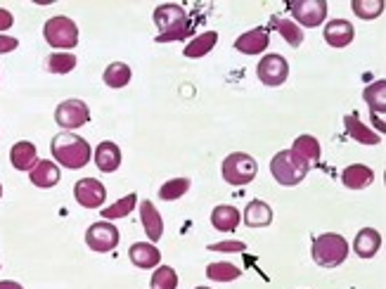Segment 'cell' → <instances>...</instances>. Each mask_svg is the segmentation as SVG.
<instances>
[{"instance_id": "cell-31", "label": "cell", "mask_w": 386, "mask_h": 289, "mask_svg": "<svg viewBox=\"0 0 386 289\" xmlns=\"http://www.w3.org/2000/svg\"><path fill=\"white\" fill-rule=\"evenodd\" d=\"M76 67V55L71 53H53L48 57V71L50 74H69Z\"/></svg>"}, {"instance_id": "cell-37", "label": "cell", "mask_w": 386, "mask_h": 289, "mask_svg": "<svg viewBox=\"0 0 386 289\" xmlns=\"http://www.w3.org/2000/svg\"><path fill=\"white\" fill-rule=\"evenodd\" d=\"M17 46H19V41H17V38H12V36L0 33V55L12 53V50H17Z\"/></svg>"}, {"instance_id": "cell-15", "label": "cell", "mask_w": 386, "mask_h": 289, "mask_svg": "<svg viewBox=\"0 0 386 289\" xmlns=\"http://www.w3.org/2000/svg\"><path fill=\"white\" fill-rule=\"evenodd\" d=\"M28 178H31V183L36 187L48 190V187H55L57 183H60V178H62L60 166H57L55 162H48V159H41V162L28 171Z\"/></svg>"}, {"instance_id": "cell-4", "label": "cell", "mask_w": 386, "mask_h": 289, "mask_svg": "<svg viewBox=\"0 0 386 289\" xmlns=\"http://www.w3.org/2000/svg\"><path fill=\"white\" fill-rule=\"evenodd\" d=\"M259 173L256 159L244 152H232L223 162V180L228 185H249Z\"/></svg>"}, {"instance_id": "cell-5", "label": "cell", "mask_w": 386, "mask_h": 289, "mask_svg": "<svg viewBox=\"0 0 386 289\" xmlns=\"http://www.w3.org/2000/svg\"><path fill=\"white\" fill-rule=\"evenodd\" d=\"M43 36L53 48L69 50L78 46V26L74 19L69 17H50L43 26Z\"/></svg>"}, {"instance_id": "cell-19", "label": "cell", "mask_w": 386, "mask_h": 289, "mask_svg": "<svg viewBox=\"0 0 386 289\" xmlns=\"http://www.w3.org/2000/svg\"><path fill=\"white\" fill-rule=\"evenodd\" d=\"M372 180H375V171L362 164L348 166V169H344V173H341V183H344L348 190H362V187L372 185Z\"/></svg>"}, {"instance_id": "cell-16", "label": "cell", "mask_w": 386, "mask_h": 289, "mask_svg": "<svg viewBox=\"0 0 386 289\" xmlns=\"http://www.w3.org/2000/svg\"><path fill=\"white\" fill-rule=\"evenodd\" d=\"M140 219H142V228H145V233H147L150 242L155 244V242L162 240V235H164V221H162V214L157 211L152 201L145 199L142 204H140Z\"/></svg>"}, {"instance_id": "cell-1", "label": "cell", "mask_w": 386, "mask_h": 289, "mask_svg": "<svg viewBox=\"0 0 386 289\" xmlns=\"http://www.w3.org/2000/svg\"><path fill=\"white\" fill-rule=\"evenodd\" d=\"M50 152H53L55 162H60L64 169H83L90 162L93 149L88 140H83L76 133H60L50 142Z\"/></svg>"}, {"instance_id": "cell-21", "label": "cell", "mask_w": 386, "mask_h": 289, "mask_svg": "<svg viewBox=\"0 0 386 289\" xmlns=\"http://www.w3.org/2000/svg\"><path fill=\"white\" fill-rule=\"evenodd\" d=\"M244 223L246 228H266L273 223V209L261 199L249 201V206L244 209Z\"/></svg>"}, {"instance_id": "cell-30", "label": "cell", "mask_w": 386, "mask_h": 289, "mask_svg": "<svg viewBox=\"0 0 386 289\" xmlns=\"http://www.w3.org/2000/svg\"><path fill=\"white\" fill-rule=\"evenodd\" d=\"M242 275V270L232 263H211L207 266V278L214 280V283H230V280H237Z\"/></svg>"}, {"instance_id": "cell-2", "label": "cell", "mask_w": 386, "mask_h": 289, "mask_svg": "<svg viewBox=\"0 0 386 289\" xmlns=\"http://www.w3.org/2000/svg\"><path fill=\"white\" fill-rule=\"evenodd\" d=\"M308 171H311V164L303 162L301 157H296L291 149L278 152L271 162V173L280 185H298L308 176Z\"/></svg>"}, {"instance_id": "cell-10", "label": "cell", "mask_w": 386, "mask_h": 289, "mask_svg": "<svg viewBox=\"0 0 386 289\" xmlns=\"http://www.w3.org/2000/svg\"><path fill=\"white\" fill-rule=\"evenodd\" d=\"M74 197L83 209H100L107 199V190L100 180L83 178L74 185Z\"/></svg>"}, {"instance_id": "cell-7", "label": "cell", "mask_w": 386, "mask_h": 289, "mask_svg": "<svg viewBox=\"0 0 386 289\" xmlns=\"http://www.w3.org/2000/svg\"><path fill=\"white\" fill-rule=\"evenodd\" d=\"M55 121L57 126L67 128V131H74V128H81L90 121V110L83 100H64V103L55 110Z\"/></svg>"}, {"instance_id": "cell-12", "label": "cell", "mask_w": 386, "mask_h": 289, "mask_svg": "<svg viewBox=\"0 0 386 289\" xmlns=\"http://www.w3.org/2000/svg\"><path fill=\"white\" fill-rule=\"evenodd\" d=\"M353 24L346 19H332L325 24V43L332 48H346L353 41Z\"/></svg>"}, {"instance_id": "cell-20", "label": "cell", "mask_w": 386, "mask_h": 289, "mask_svg": "<svg viewBox=\"0 0 386 289\" xmlns=\"http://www.w3.org/2000/svg\"><path fill=\"white\" fill-rule=\"evenodd\" d=\"M382 247V235L377 233L375 228H362L358 235H355L353 249L360 258H372Z\"/></svg>"}, {"instance_id": "cell-28", "label": "cell", "mask_w": 386, "mask_h": 289, "mask_svg": "<svg viewBox=\"0 0 386 289\" xmlns=\"http://www.w3.org/2000/svg\"><path fill=\"white\" fill-rule=\"evenodd\" d=\"M135 204H137V197H135V192H130V194H126L123 199L116 201V204L102 209V219H107V221L126 219V216L135 209Z\"/></svg>"}, {"instance_id": "cell-11", "label": "cell", "mask_w": 386, "mask_h": 289, "mask_svg": "<svg viewBox=\"0 0 386 289\" xmlns=\"http://www.w3.org/2000/svg\"><path fill=\"white\" fill-rule=\"evenodd\" d=\"M271 43V28H251L235 41V48L242 55H261Z\"/></svg>"}, {"instance_id": "cell-27", "label": "cell", "mask_w": 386, "mask_h": 289, "mask_svg": "<svg viewBox=\"0 0 386 289\" xmlns=\"http://www.w3.org/2000/svg\"><path fill=\"white\" fill-rule=\"evenodd\" d=\"M105 83L109 88H123L130 83V67L123 62H112L105 69Z\"/></svg>"}, {"instance_id": "cell-33", "label": "cell", "mask_w": 386, "mask_h": 289, "mask_svg": "<svg viewBox=\"0 0 386 289\" xmlns=\"http://www.w3.org/2000/svg\"><path fill=\"white\" fill-rule=\"evenodd\" d=\"M190 190V180L187 178H173L169 183L162 185V190H159V197L164 201H173V199H180L183 194Z\"/></svg>"}, {"instance_id": "cell-42", "label": "cell", "mask_w": 386, "mask_h": 289, "mask_svg": "<svg viewBox=\"0 0 386 289\" xmlns=\"http://www.w3.org/2000/svg\"><path fill=\"white\" fill-rule=\"evenodd\" d=\"M197 289H211V287H197Z\"/></svg>"}, {"instance_id": "cell-29", "label": "cell", "mask_w": 386, "mask_h": 289, "mask_svg": "<svg viewBox=\"0 0 386 289\" xmlns=\"http://www.w3.org/2000/svg\"><path fill=\"white\" fill-rule=\"evenodd\" d=\"M273 28H278L280 36L285 38L291 48H298L303 43V31L298 28L291 19H280V17H273Z\"/></svg>"}, {"instance_id": "cell-38", "label": "cell", "mask_w": 386, "mask_h": 289, "mask_svg": "<svg viewBox=\"0 0 386 289\" xmlns=\"http://www.w3.org/2000/svg\"><path fill=\"white\" fill-rule=\"evenodd\" d=\"M14 24V17H12V12H7L0 7V31H7Z\"/></svg>"}, {"instance_id": "cell-24", "label": "cell", "mask_w": 386, "mask_h": 289, "mask_svg": "<svg viewBox=\"0 0 386 289\" xmlns=\"http://www.w3.org/2000/svg\"><path fill=\"white\" fill-rule=\"evenodd\" d=\"M216 43H218V33L216 31H207V33L197 36V38H192V43H187L185 57H190V60H199V57H204L207 53L214 50Z\"/></svg>"}, {"instance_id": "cell-35", "label": "cell", "mask_w": 386, "mask_h": 289, "mask_svg": "<svg viewBox=\"0 0 386 289\" xmlns=\"http://www.w3.org/2000/svg\"><path fill=\"white\" fill-rule=\"evenodd\" d=\"M192 36V21L187 19L183 24H178L176 28H171V31L166 33H159L157 36V43H171V41H183V38H190Z\"/></svg>"}, {"instance_id": "cell-26", "label": "cell", "mask_w": 386, "mask_h": 289, "mask_svg": "<svg viewBox=\"0 0 386 289\" xmlns=\"http://www.w3.org/2000/svg\"><path fill=\"white\" fill-rule=\"evenodd\" d=\"M296 157H301L303 162L308 164H315L320 159V142L313 138V135H298L294 140V147H291Z\"/></svg>"}, {"instance_id": "cell-34", "label": "cell", "mask_w": 386, "mask_h": 289, "mask_svg": "<svg viewBox=\"0 0 386 289\" xmlns=\"http://www.w3.org/2000/svg\"><path fill=\"white\" fill-rule=\"evenodd\" d=\"M351 7L360 19H377L384 12V0H353Z\"/></svg>"}, {"instance_id": "cell-40", "label": "cell", "mask_w": 386, "mask_h": 289, "mask_svg": "<svg viewBox=\"0 0 386 289\" xmlns=\"http://www.w3.org/2000/svg\"><path fill=\"white\" fill-rule=\"evenodd\" d=\"M372 121H375V126H377V128H380V131H382V133L386 131V128H384V121L380 119V114H372Z\"/></svg>"}, {"instance_id": "cell-25", "label": "cell", "mask_w": 386, "mask_h": 289, "mask_svg": "<svg viewBox=\"0 0 386 289\" xmlns=\"http://www.w3.org/2000/svg\"><path fill=\"white\" fill-rule=\"evenodd\" d=\"M362 98H365V103L370 105V112L372 114H384L386 112V81H375L372 85H367L365 90H362Z\"/></svg>"}, {"instance_id": "cell-9", "label": "cell", "mask_w": 386, "mask_h": 289, "mask_svg": "<svg viewBox=\"0 0 386 289\" xmlns=\"http://www.w3.org/2000/svg\"><path fill=\"white\" fill-rule=\"evenodd\" d=\"M256 74L261 78V83L264 85H271V88H275V85H282L287 81L289 76V64L282 55H266L264 60L259 62L256 67Z\"/></svg>"}, {"instance_id": "cell-23", "label": "cell", "mask_w": 386, "mask_h": 289, "mask_svg": "<svg viewBox=\"0 0 386 289\" xmlns=\"http://www.w3.org/2000/svg\"><path fill=\"white\" fill-rule=\"evenodd\" d=\"M344 126H346V133L351 135L355 142H362V144H377L382 138L380 133H372L365 124H360V119L355 114H348L344 117Z\"/></svg>"}, {"instance_id": "cell-32", "label": "cell", "mask_w": 386, "mask_h": 289, "mask_svg": "<svg viewBox=\"0 0 386 289\" xmlns=\"http://www.w3.org/2000/svg\"><path fill=\"white\" fill-rule=\"evenodd\" d=\"M150 287L152 289H176L178 287L176 270H173L171 266H159V268L155 270V275H152Z\"/></svg>"}, {"instance_id": "cell-8", "label": "cell", "mask_w": 386, "mask_h": 289, "mask_svg": "<svg viewBox=\"0 0 386 289\" xmlns=\"http://www.w3.org/2000/svg\"><path fill=\"white\" fill-rule=\"evenodd\" d=\"M289 10L298 24L315 28L327 17V0H294L289 3Z\"/></svg>"}, {"instance_id": "cell-6", "label": "cell", "mask_w": 386, "mask_h": 289, "mask_svg": "<svg viewBox=\"0 0 386 289\" xmlns=\"http://www.w3.org/2000/svg\"><path fill=\"white\" fill-rule=\"evenodd\" d=\"M119 240H121L119 228L112 226L109 221L93 223L88 233H85V244H88L93 251H98V254H107V251L116 249Z\"/></svg>"}, {"instance_id": "cell-13", "label": "cell", "mask_w": 386, "mask_h": 289, "mask_svg": "<svg viewBox=\"0 0 386 289\" xmlns=\"http://www.w3.org/2000/svg\"><path fill=\"white\" fill-rule=\"evenodd\" d=\"M128 256H130V263L142 270L155 268V266H159V261H162V251L152 242H135L133 247L128 249Z\"/></svg>"}, {"instance_id": "cell-14", "label": "cell", "mask_w": 386, "mask_h": 289, "mask_svg": "<svg viewBox=\"0 0 386 289\" xmlns=\"http://www.w3.org/2000/svg\"><path fill=\"white\" fill-rule=\"evenodd\" d=\"M183 21H187V14L180 5L166 3L155 10V24L159 26V33L171 31V28H176L178 24H183Z\"/></svg>"}, {"instance_id": "cell-17", "label": "cell", "mask_w": 386, "mask_h": 289, "mask_svg": "<svg viewBox=\"0 0 386 289\" xmlns=\"http://www.w3.org/2000/svg\"><path fill=\"white\" fill-rule=\"evenodd\" d=\"M95 164L102 173H114L121 166V149L112 140H105L95 149Z\"/></svg>"}, {"instance_id": "cell-36", "label": "cell", "mask_w": 386, "mask_h": 289, "mask_svg": "<svg viewBox=\"0 0 386 289\" xmlns=\"http://www.w3.org/2000/svg\"><path fill=\"white\" fill-rule=\"evenodd\" d=\"M209 249L211 251H244L246 244L244 242H218V244H211Z\"/></svg>"}, {"instance_id": "cell-3", "label": "cell", "mask_w": 386, "mask_h": 289, "mask_svg": "<svg viewBox=\"0 0 386 289\" xmlns=\"http://www.w3.org/2000/svg\"><path fill=\"white\" fill-rule=\"evenodd\" d=\"M348 242L337 233H325L313 240V258L323 268H337L346 261Z\"/></svg>"}, {"instance_id": "cell-41", "label": "cell", "mask_w": 386, "mask_h": 289, "mask_svg": "<svg viewBox=\"0 0 386 289\" xmlns=\"http://www.w3.org/2000/svg\"><path fill=\"white\" fill-rule=\"evenodd\" d=\"M0 197H3V185H0Z\"/></svg>"}, {"instance_id": "cell-18", "label": "cell", "mask_w": 386, "mask_h": 289, "mask_svg": "<svg viewBox=\"0 0 386 289\" xmlns=\"http://www.w3.org/2000/svg\"><path fill=\"white\" fill-rule=\"evenodd\" d=\"M10 162L17 171H31L38 164V154H36V144L28 140L17 142L10 149Z\"/></svg>"}, {"instance_id": "cell-39", "label": "cell", "mask_w": 386, "mask_h": 289, "mask_svg": "<svg viewBox=\"0 0 386 289\" xmlns=\"http://www.w3.org/2000/svg\"><path fill=\"white\" fill-rule=\"evenodd\" d=\"M0 289H24V287L19 283H12V280H3V283H0Z\"/></svg>"}, {"instance_id": "cell-22", "label": "cell", "mask_w": 386, "mask_h": 289, "mask_svg": "<svg viewBox=\"0 0 386 289\" xmlns=\"http://www.w3.org/2000/svg\"><path fill=\"white\" fill-rule=\"evenodd\" d=\"M239 221H242V216H239L235 206L221 204L211 211V223H214V228L221 230V233H232V230H237Z\"/></svg>"}]
</instances>
